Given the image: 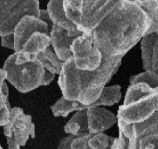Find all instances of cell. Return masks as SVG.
<instances>
[{
  "mask_svg": "<svg viewBox=\"0 0 158 149\" xmlns=\"http://www.w3.org/2000/svg\"><path fill=\"white\" fill-rule=\"evenodd\" d=\"M130 85H135L137 83H145L150 87H158V74L151 71H144L139 74L134 75L129 79Z\"/></svg>",
  "mask_w": 158,
  "mask_h": 149,
  "instance_id": "d4e9b609",
  "label": "cell"
},
{
  "mask_svg": "<svg viewBox=\"0 0 158 149\" xmlns=\"http://www.w3.org/2000/svg\"><path fill=\"white\" fill-rule=\"evenodd\" d=\"M88 149H92V148H91V147H88Z\"/></svg>",
  "mask_w": 158,
  "mask_h": 149,
  "instance_id": "836d02e7",
  "label": "cell"
},
{
  "mask_svg": "<svg viewBox=\"0 0 158 149\" xmlns=\"http://www.w3.org/2000/svg\"><path fill=\"white\" fill-rule=\"evenodd\" d=\"M149 21L143 10L127 0H122L91 32L102 56H123L147 35Z\"/></svg>",
  "mask_w": 158,
  "mask_h": 149,
  "instance_id": "6da1fadb",
  "label": "cell"
},
{
  "mask_svg": "<svg viewBox=\"0 0 158 149\" xmlns=\"http://www.w3.org/2000/svg\"><path fill=\"white\" fill-rule=\"evenodd\" d=\"M52 28L45 21L34 15H26L21 18L15 26L14 51H20L27 39L37 31L50 34Z\"/></svg>",
  "mask_w": 158,
  "mask_h": 149,
  "instance_id": "8fae6325",
  "label": "cell"
},
{
  "mask_svg": "<svg viewBox=\"0 0 158 149\" xmlns=\"http://www.w3.org/2000/svg\"><path fill=\"white\" fill-rule=\"evenodd\" d=\"M143 67L158 74V32L149 33L141 40Z\"/></svg>",
  "mask_w": 158,
  "mask_h": 149,
  "instance_id": "5bb4252c",
  "label": "cell"
},
{
  "mask_svg": "<svg viewBox=\"0 0 158 149\" xmlns=\"http://www.w3.org/2000/svg\"><path fill=\"white\" fill-rule=\"evenodd\" d=\"M157 111L158 87L137 83L127 88L123 105L118 109L117 117L127 123H141Z\"/></svg>",
  "mask_w": 158,
  "mask_h": 149,
  "instance_id": "3957f363",
  "label": "cell"
},
{
  "mask_svg": "<svg viewBox=\"0 0 158 149\" xmlns=\"http://www.w3.org/2000/svg\"><path fill=\"white\" fill-rule=\"evenodd\" d=\"M50 46H52L50 34L37 31L27 39L21 51L37 56L40 52Z\"/></svg>",
  "mask_w": 158,
  "mask_h": 149,
  "instance_id": "e0dca14e",
  "label": "cell"
},
{
  "mask_svg": "<svg viewBox=\"0 0 158 149\" xmlns=\"http://www.w3.org/2000/svg\"><path fill=\"white\" fill-rule=\"evenodd\" d=\"M46 10L53 25L67 31L73 32L81 31L76 25L66 14L63 6V0H49Z\"/></svg>",
  "mask_w": 158,
  "mask_h": 149,
  "instance_id": "2e32d148",
  "label": "cell"
},
{
  "mask_svg": "<svg viewBox=\"0 0 158 149\" xmlns=\"http://www.w3.org/2000/svg\"><path fill=\"white\" fill-rule=\"evenodd\" d=\"M5 138L8 144V149H20V146L17 143V141L12 136H8Z\"/></svg>",
  "mask_w": 158,
  "mask_h": 149,
  "instance_id": "4dcf8cb0",
  "label": "cell"
},
{
  "mask_svg": "<svg viewBox=\"0 0 158 149\" xmlns=\"http://www.w3.org/2000/svg\"><path fill=\"white\" fill-rule=\"evenodd\" d=\"M65 133L68 135L78 136L88 132V118L87 110L76 111L64 127Z\"/></svg>",
  "mask_w": 158,
  "mask_h": 149,
  "instance_id": "ac0fdd59",
  "label": "cell"
},
{
  "mask_svg": "<svg viewBox=\"0 0 158 149\" xmlns=\"http://www.w3.org/2000/svg\"><path fill=\"white\" fill-rule=\"evenodd\" d=\"M9 88L6 82L4 83L2 93L0 94V127H5L9 122L10 115V104L8 101Z\"/></svg>",
  "mask_w": 158,
  "mask_h": 149,
  "instance_id": "603a6c76",
  "label": "cell"
},
{
  "mask_svg": "<svg viewBox=\"0 0 158 149\" xmlns=\"http://www.w3.org/2000/svg\"><path fill=\"white\" fill-rule=\"evenodd\" d=\"M134 128L138 142L142 137L148 134L158 135V111L141 123H135Z\"/></svg>",
  "mask_w": 158,
  "mask_h": 149,
  "instance_id": "7402d4cb",
  "label": "cell"
},
{
  "mask_svg": "<svg viewBox=\"0 0 158 149\" xmlns=\"http://www.w3.org/2000/svg\"><path fill=\"white\" fill-rule=\"evenodd\" d=\"M122 87L118 85L99 89H88L82 92L79 100L68 101L61 97L51 107L55 117H67L69 113L87 110L96 107H111L122 99Z\"/></svg>",
  "mask_w": 158,
  "mask_h": 149,
  "instance_id": "277c9868",
  "label": "cell"
},
{
  "mask_svg": "<svg viewBox=\"0 0 158 149\" xmlns=\"http://www.w3.org/2000/svg\"><path fill=\"white\" fill-rule=\"evenodd\" d=\"M92 134L90 133L74 136L71 142L72 149H88V140Z\"/></svg>",
  "mask_w": 158,
  "mask_h": 149,
  "instance_id": "4316f807",
  "label": "cell"
},
{
  "mask_svg": "<svg viewBox=\"0 0 158 149\" xmlns=\"http://www.w3.org/2000/svg\"><path fill=\"white\" fill-rule=\"evenodd\" d=\"M37 59L40 62L41 65L47 72L54 75H60L61 72L64 61L58 57L52 46L46 48L37 55Z\"/></svg>",
  "mask_w": 158,
  "mask_h": 149,
  "instance_id": "d6986e66",
  "label": "cell"
},
{
  "mask_svg": "<svg viewBox=\"0 0 158 149\" xmlns=\"http://www.w3.org/2000/svg\"><path fill=\"white\" fill-rule=\"evenodd\" d=\"M1 38V46L5 48H9L11 50H14V35L13 32L9 35L0 37Z\"/></svg>",
  "mask_w": 158,
  "mask_h": 149,
  "instance_id": "83f0119b",
  "label": "cell"
},
{
  "mask_svg": "<svg viewBox=\"0 0 158 149\" xmlns=\"http://www.w3.org/2000/svg\"><path fill=\"white\" fill-rule=\"evenodd\" d=\"M5 80H6V72L3 68H0V94L2 93L3 86Z\"/></svg>",
  "mask_w": 158,
  "mask_h": 149,
  "instance_id": "1f68e13d",
  "label": "cell"
},
{
  "mask_svg": "<svg viewBox=\"0 0 158 149\" xmlns=\"http://www.w3.org/2000/svg\"><path fill=\"white\" fill-rule=\"evenodd\" d=\"M40 10L39 0H0V37L12 33L26 15L40 18Z\"/></svg>",
  "mask_w": 158,
  "mask_h": 149,
  "instance_id": "5b68a950",
  "label": "cell"
},
{
  "mask_svg": "<svg viewBox=\"0 0 158 149\" xmlns=\"http://www.w3.org/2000/svg\"><path fill=\"white\" fill-rule=\"evenodd\" d=\"M88 132L91 134L104 133L117 123L118 118L112 112L106 108L96 107L87 109Z\"/></svg>",
  "mask_w": 158,
  "mask_h": 149,
  "instance_id": "4fadbf2b",
  "label": "cell"
},
{
  "mask_svg": "<svg viewBox=\"0 0 158 149\" xmlns=\"http://www.w3.org/2000/svg\"><path fill=\"white\" fill-rule=\"evenodd\" d=\"M81 34H83L81 31L73 32L55 25L52 26L50 33L52 47L62 61L66 62L73 58L71 51L72 44L77 37L81 36Z\"/></svg>",
  "mask_w": 158,
  "mask_h": 149,
  "instance_id": "7c38bea8",
  "label": "cell"
},
{
  "mask_svg": "<svg viewBox=\"0 0 158 149\" xmlns=\"http://www.w3.org/2000/svg\"><path fill=\"white\" fill-rule=\"evenodd\" d=\"M71 51L79 70L94 71L102 64V51L95 46L91 33H83L77 37L72 44Z\"/></svg>",
  "mask_w": 158,
  "mask_h": 149,
  "instance_id": "8992f818",
  "label": "cell"
},
{
  "mask_svg": "<svg viewBox=\"0 0 158 149\" xmlns=\"http://www.w3.org/2000/svg\"><path fill=\"white\" fill-rule=\"evenodd\" d=\"M138 149H158V135L148 134L142 137L138 142Z\"/></svg>",
  "mask_w": 158,
  "mask_h": 149,
  "instance_id": "484cf974",
  "label": "cell"
},
{
  "mask_svg": "<svg viewBox=\"0 0 158 149\" xmlns=\"http://www.w3.org/2000/svg\"><path fill=\"white\" fill-rule=\"evenodd\" d=\"M117 118L119 135L114 139L110 149H138V140L134 125Z\"/></svg>",
  "mask_w": 158,
  "mask_h": 149,
  "instance_id": "9a60e30c",
  "label": "cell"
},
{
  "mask_svg": "<svg viewBox=\"0 0 158 149\" xmlns=\"http://www.w3.org/2000/svg\"><path fill=\"white\" fill-rule=\"evenodd\" d=\"M0 149H3V147H1V145H0Z\"/></svg>",
  "mask_w": 158,
  "mask_h": 149,
  "instance_id": "d6a6232c",
  "label": "cell"
},
{
  "mask_svg": "<svg viewBox=\"0 0 158 149\" xmlns=\"http://www.w3.org/2000/svg\"><path fill=\"white\" fill-rule=\"evenodd\" d=\"M3 69L6 72V80L22 93L48 86L55 78L43 67L36 55L23 51H15L8 57Z\"/></svg>",
  "mask_w": 158,
  "mask_h": 149,
  "instance_id": "7a4b0ae2",
  "label": "cell"
},
{
  "mask_svg": "<svg viewBox=\"0 0 158 149\" xmlns=\"http://www.w3.org/2000/svg\"><path fill=\"white\" fill-rule=\"evenodd\" d=\"M114 139L104 133L92 134L88 140V147L92 149H110Z\"/></svg>",
  "mask_w": 158,
  "mask_h": 149,
  "instance_id": "cb8c5ba5",
  "label": "cell"
},
{
  "mask_svg": "<svg viewBox=\"0 0 158 149\" xmlns=\"http://www.w3.org/2000/svg\"><path fill=\"white\" fill-rule=\"evenodd\" d=\"M123 56L103 57L101 66L94 71H81L83 91L105 88L122 64Z\"/></svg>",
  "mask_w": 158,
  "mask_h": 149,
  "instance_id": "52a82bcc",
  "label": "cell"
},
{
  "mask_svg": "<svg viewBox=\"0 0 158 149\" xmlns=\"http://www.w3.org/2000/svg\"><path fill=\"white\" fill-rule=\"evenodd\" d=\"M58 85L65 99L68 101L79 100L83 92L81 71L77 68L73 58L64 62Z\"/></svg>",
  "mask_w": 158,
  "mask_h": 149,
  "instance_id": "9c48e42d",
  "label": "cell"
},
{
  "mask_svg": "<svg viewBox=\"0 0 158 149\" xmlns=\"http://www.w3.org/2000/svg\"><path fill=\"white\" fill-rule=\"evenodd\" d=\"M122 0H94L82 15L78 29L83 33H91Z\"/></svg>",
  "mask_w": 158,
  "mask_h": 149,
  "instance_id": "30bf717a",
  "label": "cell"
},
{
  "mask_svg": "<svg viewBox=\"0 0 158 149\" xmlns=\"http://www.w3.org/2000/svg\"><path fill=\"white\" fill-rule=\"evenodd\" d=\"M40 19H42L43 21H45L46 23H47V24H48V26H50L51 28H52L53 24H52V22L50 17H49V14H48L47 10H40Z\"/></svg>",
  "mask_w": 158,
  "mask_h": 149,
  "instance_id": "f546056e",
  "label": "cell"
},
{
  "mask_svg": "<svg viewBox=\"0 0 158 149\" xmlns=\"http://www.w3.org/2000/svg\"><path fill=\"white\" fill-rule=\"evenodd\" d=\"M139 6L149 21L148 33L158 32V0H127Z\"/></svg>",
  "mask_w": 158,
  "mask_h": 149,
  "instance_id": "ffe728a7",
  "label": "cell"
},
{
  "mask_svg": "<svg viewBox=\"0 0 158 149\" xmlns=\"http://www.w3.org/2000/svg\"><path fill=\"white\" fill-rule=\"evenodd\" d=\"M93 1L94 0H63V6L67 17L78 26L82 15Z\"/></svg>",
  "mask_w": 158,
  "mask_h": 149,
  "instance_id": "44dd1931",
  "label": "cell"
},
{
  "mask_svg": "<svg viewBox=\"0 0 158 149\" xmlns=\"http://www.w3.org/2000/svg\"><path fill=\"white\" fill-rule=\"evenodd\" d=\"M73 138H74V135H67L66 137L62 138L57 149H72L71 142Z\"/></svg>",
  "mask_w": 158,
  "mask_h": 149,
  "instance_id": "f1b7e54d",
  "label": "cell"
},
{
  "mask_svg": "<svg viewBox=\"0 0 158 149\" xmlns=\"http://www.w3.org/2000/svg\"><path fill=\"white\" fill-rule=\"evenodd\" d=\"M4 134L5 137L12 136L20 147L25 146L30 137H35V125L31 115L26 114L20 107H11L9 122L4 127Z\"/></svg>",
  "mask_w": 158,
  "mask_h": 149,
  "instance_id": "ba28073f",
  "label": "cell"
}]
</instances>
